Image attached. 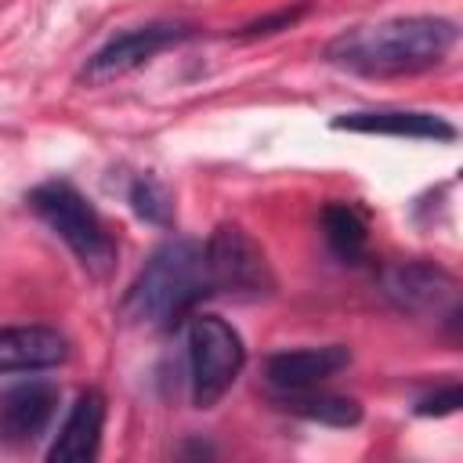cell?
<instances>
[{
	"mask_svg": "<svg viewBox=\"0 0 463 463\" xmlns=\"http://www.w3.org/2000/svg\"><path fill=\"white\" fill-rule=\"evenodd\" d=\"M459 29L449 18L434 14H409V18H387L376 25H358L329 40L326 61L347 72L362 76H402L438 65Z\"/></svg>",
	"mask_w": 463,
	"mask_h": 463,
	"instance_id": "cell-1",
	"label": "cell"
},
{
	"mask_svg": "<svg viewBox=\"0 0 463 463\" xmlns=\"http://www.w3.org/2000/svg\"><path fill=\"white\" fill-rule=\"evenodd\" d=\"M210 297L206 268H203V242L195 239H166L137 271L123 297V318L141 326H177L192 315V307Z\"/></svg>",
	"mask_w": 463,
	"mask_h": 463,
	"instance_id": "cell-2",
	"label": "cell"
},
{
	"mask_svg": "<svg viewBox=\"0 0 463 463\" xmlns=\"http://www.w3.org/2000/svg\"><path fill=\"white\" fill-rule=\"evenodd\" d=\"M25 203L76 253V260L90 275L101 279V275H109L116 268V239L109 235L105 221L83 199L80 188H72L69 181H43V184L29 188Z\"/></svg>",
	"mask_w": 463,
	"mask_h": 463,
	"instance_id": "cell-3",
	"label": "cell"
},
{
	"mask_svg": "<svg viewBox=\"0 0 463 463\" xmlns=\"http://www.w3.org/2000/svg\"><path fill=\"white\" fill-rule=\"evenodd\" d=\"M184 340H188L192 402H195V409H213L246 365L242 336L232 329V322H224L217 315L192 311L184 322Z\"/></svg>",
	"mask_w": 463,
	"mask_h": 463,
	"instance_id": "cell-4",
	"label": "cell"
},
{
	"mask_svg": "<svg viewBox=\"0 0 463 463\" xmlns=\"http://www.w3.org/2000/svg\"><path fill=\"white\" fill-rule=\"evenodd\" d=\"M206 289L235 300H260L275 289L271 264L257 239L239 224H217L203 246Z\"/></svg>",
	"mask_w": 463,
	"mask_h": 463,
	"instance_id": "cell-5",
	"label": "cell"
},
{
	"mask_svg": "<svg viewBox=\"0 0 463 463\" xmlns=\"http://www.w3.org/2000/svg\"><path fill=\"white\" fill-rule=\"evenodd\" d=\"M383 297L405 315H434L459 326V282L430 260H398L380 271Z\"/></svg>",
	"mask_w": 463,
	"mask_h": 463,
	"instance_id": "cell-6",
	"label": "cell"
},
{
	"mask_svg": "<svg viewBox=\"0 0 463 463\" xmlns=\"http://www.w3.org/2000/svg\"><path fill=\"white\" fill-rule=\"evenodd\" d=\"M192 36V25L181 22H148L137 29H127L119 36H112L105 47H98L87 65H83V80L87 83H109L119 80L127 72H134L137 65H145L152 54H159L163 47H174L181 40Z\"/></svg>",
	"mask_w": 463,
	"mask_h": 463,
	"instance_id": "cell-7",
	"label": "cell"
},
{
	"mask_svg": "<svg viewBox=\"0 0 463 463\" xmlns=\"http://www.w3.org/2000/svg\"><path fill=\"white\" fill-rule=\"evenodd\" d=\"M58 387L47 380H29L0 394V441L4 445H33L58 412Z\"/></svg>",
	"mask_w": 463,
	"mask_h": 463,
	"instance_id": "cell-8",
	"label": "cell"
},
{
	"mask_svg": "<svg viewBox=\"0 0 463 463\" xmlns=\"http://www.w3.org/2000/svg\"><path fill=\"white\" fill-rule=\"evenodd\" d=\"M347 365H351V351L344 344H322V347H297L271 354L264 362V376L275 391H293V387H318L322 380L336 376Z\"/></svg>",
	"mask_w": 463,
	"mask_h": 463,
	"instance_id": "cell-9",
	"label": "cell"
},
{
	"mask_svg": "<svg viewBox=\"0 0 463 463\" xmlns=\"http://www.w3.org/2000/svg\"><path fill=\"white\" fill-rule=\"evenodd\" d=\"M69 358V340L54 326H0V376L54 369Z\"/></svg>",
	"mask_w": 463,
	"mask_h": 463,
	"instance_id": "cell-10",
	"label": "cell"
},
{
	"mask_svg": "<svg viewBox=\"0 0 463 463\" xmlns=\"http://www.w3.org/2000/svg\"><path fill=\"white\" fill-rule=\"evenodd\" d=\"M336 130L351 134H387V137H423V141H456V127L434 112L412 109H369V112H344L333 119Z\"/></svg>",
	"mask_w": 463,
	"mask_h": 463,
	"instance_id": "cell-11",
	"label": "cell"
},
{
	"mask_svg": "<svg viewBox=\"0 0 463 463\" xmlns=\"http://www.w3.org/2000/svg\"><path fill=\"white\" fill-rule=\"evenodd\" d=\"M101 427H105V394L101 391H80L76 405L69 409L54 445L47 449L51 463H83L98 456L101 445Z\"/></svg>",
	"mask_w": 463,
	"mask_h": 463,
	"instance_id": "cell-12",
	"label": "cell"
},
{
	"mask_svg": "<svg viewBox=\"0 0 463 463\" xmlns=\"http://www.w3.org/2000/svg\"><path fill=\"white\" fill-rule=\"evenodd\" d=\"M275 405L289 416L326 423V427H354L362 420V405L347 394L318 391V387H293V391H275Z\"/></svg>",
	"mask_w": 463,
	"mask_h": 463,
	"instance_id": "cell-13",
	"label": "cell"
},
{
	"mask_svg": "<svg viewBox=\"0 0 463 463\" xmlns=\"http://www.w3.org/2000/svg\"><path fill=\"white\" fill-rule=\"evenodd\" d=\"M322 235H326V246L344 264H358L365 257L369 224L354 203H326L322 206Z\"/></svg>",
	"mask_w": 463,
	"mask_h": 463,
	"instance_id": "cell-14",
	"label": "cell"
},
{
	"mask_svg": "<svg viewBox=\"0 0 463 463\" xmlns=\"http://www.w3.org/2000/svg\"><path fill=\"white\" fill-rule=\"evenodd\" d=\"M130 206L148 224H159V228H170L174 224V195L166 192L163 181H156L148 174L130 184Z\"/></svg>",
	"mask_w": 463,
	"mask_h": 463,
	"instance_id": "cell-15",
	"label": "cell"
},
{
	"mask_svg": "<svg viewBox=\"0 0 463 463\" xmlns=\"http://www.w3.org/2000/svg\"><path fill=\"white\" fill-rule=\"evenodd\" d=\"M307 0H300V4H293V7H279V11H271V14H260V18H253V22H246L242 29H235V40H257V36H271V33H282V29H289V25H297L304 14H307Z\"/></svg>",
	"mask_w": 463,
	"mask_h": 463,
	"instance_id": "cell-16",
	"label": "cell"
},
{
	"mask_svg": "<svg viewBox=\"0 0 463 463\" xmlns=\"http://www.w3.org/2000/svg\"><path fill=\"white\" fill-rule=\"evenodd\" d=\"M459 405H463V387L449 383V387H438V391L423 394L416 402V416H452Z\"/></svg>",
	"mask_w": 463,
	"mask_h": 463,
	"instance_id": "cell-17",
	"label": "cell"
}]
</instances>
